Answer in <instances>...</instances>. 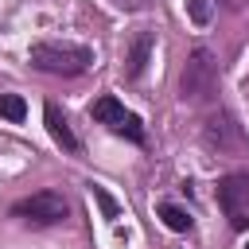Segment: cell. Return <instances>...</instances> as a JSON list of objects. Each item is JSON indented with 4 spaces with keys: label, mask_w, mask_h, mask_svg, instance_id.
Returning a JSON list of instances; mask_svg holds the SVG:
<instances>
[{
    "label": "cell",
    "mask_w": 249,
    "mask_h": 249,
    "mask_svg": "<svg viewBox=\"0 0 249 249\" xmlns=\"http://www.w3.org/2000/svg\"><path fill=\"white\" fill-rule=\"evenodd\" d=\"M245 249H249V245H245Z\"/></svg>",
    "instance_id": "2e32d148"
},
{
    "label": "cell",
    "mask_w": 249,
    "mask_h": 249,
    "mask_svg": "<svg viewBox=\"0 0 249 249\" xmlns=\"http://www.w3.org/2000/svg\"><path fill=\"white\" fill-rule=\"evenodd\" d=\"M160 218H163V226L175 230V233H187V230L195 226V218H191L183 206H175V202H160Z\"/></svg>",
    "instance_id": "9c48e42d"
},
{
    "label": "cell",
    "mask_w": 249,
    "mask_h": 249,
    "mask_svg": "<svg viewBox=\"0 0 249 249\" xmlns=\"http://www.w3.org/2000/svg\"><path fill=\"white\" fill-rule=\"evenodd\" d=\"M214 4H218V0H214ZM222 4H226V8H233V12H237V8H241V4H245V0H222Z\"/></svg>",
    "instance_id": "9a60e30c"
},
{
    "label": "cell",
    "mask_w": 249,
    "mask_h": 249,
    "mask_svg": "<svg viewBox=\"0 0 249 249\" xmlns=\"http://www.w3.org/2000/svg\"><path fill=\"white\" fill-rule=\"evenodd\" d=\"M0 117H4V121H16V124H19V121L27 117V101H23L19 93H0Z\"/></svg>",
    "instance_id": "30bf717a"
},
{
    "label": "cell",
    "mask_w": 249,
    "mask_h": 249,
    "mask_svg": "<svg viewBox=\"0 0 249 249\" xmlns=\"http://www.w3.org/2000/svg\"><path fill=\"white\" fill-rule=\"evenodd\" d=\"M121 117H124V105H121L117 97H97V101H93V121H101V124L117 128V124H121Z\"/></svg>",
    "instance_id": "ba28073f"
},
{
    "label": "cell",
    "mask_w": 249,
    "mask_h": 249,
    "mask_svg": "<svg viewBox=\"0 0 249 249\" xmlns=\"http://www.w3.org/2000/svg\"><path fill=\"white\" fill-rule=\"evenodd\" d=\"M202 144L214 148V152H241V148H245V136H241V128L230 121V113H214V117H206V124H202Z\"/></svg>",
    "instance_id": "5b68a950"
},
{
    "label": "cell",
    "mask_w": 249,
    "mask_h": 249,
    "mask_svg": "<svg viewBox=\"0 0 249 249\" xmlns=\"http://www.w3.org/2000/svg\"><path fill=\"white\" fill-rule=\"evenodd\" d=\"M214 89H218V62L206 47H195L183 74H179V97L187 105H202L214 97Z\"/></svg>",
    "instance_id": "7a4b0ae2"
},
{
    "label": "cell",
    "mask_w": 249,
    "mask_h": 249,
    "mask_svg": "<svg viewBox=\"0 0 249 249\" xmlns=\"http://www.w3.org/2000/svg\"><path fill=\"white\" fill-rule=\"evenodd\" d=\"M89 195H93V202L101 206V214H105L109 222H113V218H121V206H117V198H113L105 187H89Z\"/></svg>",
    "instance_id": "4fadbf2b"
},
{
    "label": "cell",
    "mask_w": 249,
    "mask_h": 249,
    "mask_svg": "<svg viewBox=\"0 0 249 249\" xmlns=\"http://www.w3.org/2000/svg\"><path fill=\"white\" fill-rule=\"evenodd\" d=\"M183 4H187V19H191L195 27H206V23L214 19V8H218L214 0H183Z\"/></svg>",
    "instance_id": "8fae6325"
},
{
    "label": "cell",
    "mask_w": 249,
    "mask_h": 249,
    "mask_svg": "<svg viewBox=\"0 0 249 249\" xmlns=\"http://www.w3.org/2000/svg\"><path fill=\"white\" fill-rule=\"evenodd\" d=\"M27 58L35 70L58 74V78H74V74H86L93 66V51L82 43H35Z\"/></svg>",
    "instance_id": "6da1fadb"
},
{
    "label": "cell",
    "mask_w": 249,
    "mask_h": 249,
    "mask_svg": "<svg viewBox=\"0 0 249 249\" xmlns=\"http://www.w3.org/2000/svg\"><path fill=\"white\" fill-rule=\"evenodd\" d=\"M124 12H140V8H148V0H117Z\"/></svg>",
    "instance_id": "5bb4252c"
},
{
    "label": "cell",
    "mask_w": 249,
    "mask_h": 249,
    "mask_svg": "<svg viewBox=\"0 0 249 249\" xmlns=\"http://www.w3.org/2000/svg\"><path fill=\"white\" fill-rule=\"evenodd\" d=\"M218 206L233 230L249 226V171H230L218 179Z\"/></svg>",
    "instance_id": "3957f363"
},
{
    "label": "cell",
    "mask_w": 249,
    "mask_h": 249,
    "mask_svg": "<svg viewBox=\"0 0 249 249\" xmlns=\"http://www.w3.org/2000/svg\"><path fill=\"white\" fill-rule=\"evenodd\" d=\"M12 214L23 218V222H31V226H54V222L66 218V198L58 191H39L31 198H19L12 206Z\"/></svg>",
    "instance_id": "277c9868"
},
{
    "label": "cell",
    "mask_w": 249,
    "mask_h": 249,
    "mask_svg": "<svg viewBox=\"0 0 249 249\" xmlns=\"http://www.w3.org/2000/svg\"><path fill=\"white\" fill-rule=\"evenodd\" d=\"M113 132H117V136H128L132 144H140V140H144V124H140V117H132V113H124V117H121V124H117Z\"/></svg>",
    "instance_id": "7c38bea8"
},
{
    "label": "cell",
    "mask_w": 249,
    "mask_h": 249,
    "mask_svg": "<svg viewBox=\"0 0 249 249\" xmlns=\"http://www.w3.org/2000/svg\"><path fill=\"white\" fill-rule=\"evenodd\" d=\"M152 47H156V35H152V31H136V35H132V43H128V51H124V74H128V78H140V74H144L148 58H152Z\"/></svg>",
    "instance_id": "8992f818"
},
{
    "label": "cell",
    "mask_w": 249,
    "mask_h": 249,
    "mask_svg": "<svg viewBox=\"0 0 249 249\" xmlns=\"http://www.w3.org/2000/svg\"><path fill=\"white\" fill-rule=\"evenodd\" d=\"M43 121H47V132L54 136V144H62L66 152H78V148H82V144H78V136L70 132L66 117L58 113V105H47V109H43Z\"/></svg>",
    "instance_id": "52a82bcc"
}]
</instances>
